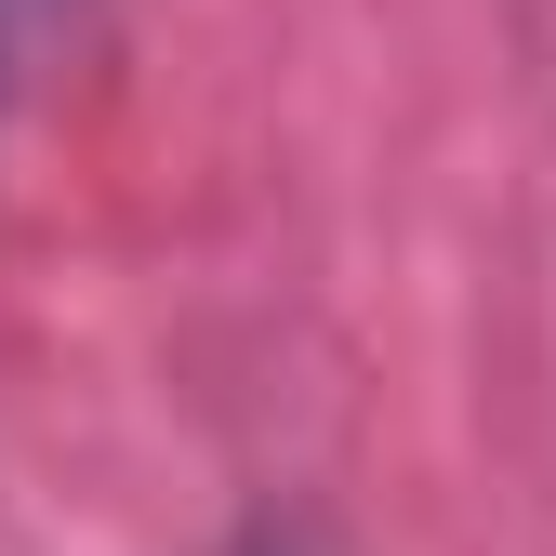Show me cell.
Returning a JSON list of instances; mask_svg holds the SVG:
<instances>
[{
	"mask_svg": "<svg viewBox=\"0 0 556 556\" xmlns=\"http://www.w3.org/2000/svg\"><path fill=\"white\" fill-rule=\"evenodd\" d=\"M66 14H80V0H0V106L40 80V53H53V27H66Z\"/></svg>",
	"mask_w": 556,
	"mask_h": 556,
	"instance_id": "1",
	"label": "cell"
},
{
	"mask_svg": "<svg viewBox=\"0 0 556 556\" xmlns=\"http://www.w3.org/2000/svg\"><path fill=\"white\" fill-rule=\"evenodd\" d=\"M213 556H331V543H318V530H305L292 504H252V517H239V530H226Z\"/></svg>",
	"mask_w": 556,
	"mask_h": 556,
	"instance_id": "2",
	"label": "cell"
}]
</instances>
